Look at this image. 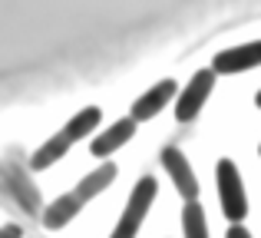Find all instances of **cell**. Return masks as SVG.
<instances>
[{"instance_id": "6da1fadb", "label": "cell", "mask_w": 261, "mask_h": 238, "mask_svg": "<svg viewBox=\"0 0 261 238\" xmlns=\"http://www.w3.org/2000/svg\"><path fill=\"white\" fill-rule=\"evenodd\" d=\"M155 192H159L155 179L152 175H142V179L136 182V189L129 192V202H126V208H122V215H119V222H116V228H113L109 238H136L139 235L142 222H146L149 208H152Z\"/></svg>"}, {"instance_id": "7a4b0ae2", "label": "cell", "mask_w": 261, "mask_h": 238, "mask_svg": "<svg viewBox=\"0 0 261 238\" xmlns=\"http://www.w3.org/2000/svg\"><path fill=\"white\" fill-rule=\"evenodd\" d=\"M215 182H218V199H222V212L231 225H242L248 215V199H245V186L238 166L231 159H218L215 166Z\"/></svg>"}, {"instance_id": "3957f363", "label": "cell", "mask_w": 261, "mask_h": 238, "mask_svg": "<svg viewBox=\"0 0 261 238\" xmlns=\"http://www.w3.org/2000/svg\"><path fill=\"white\" fill-rule=\"evenodd\" d=\"M212 90H215V73L212 70H198L195 76L189 80V86L175 96V119L178 122H192L198 113H202V106L208 103Z\"/></svg>"}, {"instance_id": "277c9868", "label": "cell", "mask_w": 261, "mask_h": 238, "mask_svg": "<svg viewBox=\"0 0 261 238\" xmlns=\"http://www.w3.org/2000/svg\"><path fill=\"white\" fill-rule=\"evenodd\" d=\"M162 169L169 172V179L175 182V192L182 195L185 202L198 199V179H195V172H192L189 159L182 155V149H175V146L162 149Z\"/></svg>"}, {"instance_id": "5b68a950", "label": "cell", "mask_w": 261, "mask_h": 238, "mask_svg": "<svg viewBox=\"0 0 261 238\" xmlns=\"http://www.w3.org/2000/svg\"><path fill=\"white\" fill-rule=\"evenodd\" d=\"M175 96H178V83H175V80H159L152 90H146V93H142V96L133 103V113H129V119L146 122V119L159 116V113L166 110V106L172 103Z\"/></svg>"}, {"instance_id": "8992f818", "label": "cell", "mask_w": 261, "mask_h": 238, "mask_svg": "<svg viewBox=\"0 0 261 238\" xmlns=\"http://www.w3.org/2000/svg\"><path fill=\"white\" fill-rule=\"evenodd\" d=\"M261 66V40L255 43H242V46H231V50H222L215 57V63H212V73H245V70H255Z\"/></svg>"}, {"instance_id": "52a82bcc", "label": "cell", "mask_w": 261, "mask_h": 238, "mask_svg": "<svg viewBox=\"0 0 261 238\" xmlns=\"http://www.w3.org/2000/svg\"><path fill=\"white\" fill-rule=\"evenodd\" d=\"M136 136V119H116L109 129H102L99 136L93 139V146H89V152L96 155V159H106V155H113L116 149H122L129 139Z\"/></svg>"}, {"instance_id": "ba28073f", "label": "cell", "mask_w": 261, "mask_h": 238, "mask_svg": "<svg viewBox=\"0 0 261 238\" xmlns=\"http://www.w3.org/2000/svg\"><path fill=\"white\" fill-rule=\"evenodd\" d=\"M116 172H119V169H116L113 162H106V166L93 169V172H86L83 179L76 182V189H73V195H76V199H80V202L86 205V202H89V199H96V195H99L102 189H109V186H113V182H116Z\"/></svg>"}, {"instance_id": "9c48e42d", "label": "cell", "mask_w": 261, "mask_h": 238, "mask_svg": "<svg viewBox=\"0 0 261 238\" xmlns=\"http://www.w3.org/2000/svg\"><path fill=\"white\" fill-rule=\"evenodd\" d=\"M80 208H83V202H80L73 192L60 195V199H53L50 205L43 208V225L50 228V232H57V228L70 225V222L76 219V215H80Z\"/></svg>"}, {"instance_id": "30bf717a", "label": "cell", "mask_w": 261, "mask_h": 238, "mask_svg": "<svg viewBox=\"0 0 261 238\" xmlns=\"http://www.w3.org/2000/svg\"><path fill=\"white\" fill-rule=\"evenodd\" d=\"M70 152V139L63 136V129H60L57 136H50V139L43 142V146L37 149V152L30 155V169L33 172H43V169H50V166H57L63 155Z\"/></svg>"}, {"instance_id": "8fae6325", "label": "cell", "mask_w": 261, "mask_h": 238, "mask_svg": "<svg viewBox=\"0 0 261 238\" xmlns=\"http://www.w3.org/2000/svg\"><path fill=\"white\" fill-rule=\"evenodd\" d=\"M99 119H102L99 106H86V110H80L76 116H73V119L63 126V136H66L70 142H80L83 136H89L96 126H99Z\"/></svg>"}, {"instance_id": "7c38bea8", "label": "cell", "mask_w": 261, "mask_h": 238, "mask_svg": "<svg viewBox=\"0 0 261 238\" xmlns=\"http://www.w3.org/2000/svg\"><path fill=\"white\" fill-rule=\"evenodd\" d=\"M182 232H185V238H208L205 208L198 202H185L182 205Z\"/></svg>"}, {"instance_id": "4fadbf2b", "label": "cell", "mask_w": 261, "mask_h": 238, "mask_svg": "<svg viewBox=\"0 0 261 238\" xmlns=\"http://www.w3.org/2000/svg\"><path fill=\"white\" fill-rule=\"evenodd\" d=\"M0 238H23V228L20 225H4L0 228Z\"/></svg>"}, {"instance_id": "5bb4252c", "label": "cell", "mask_w": 261, "mask_h": 238, "mask_svg": "<svg viewBox=\"0 0 261 238\" xmlns=\"http://www.w3.org/2000/svg\"><path fill=\"white\" fill-rule=\"evenodd\" d=\"M225 238H251V232L245 225H228V235Z\"/></svg>"}, {"instance_id": "9a60e30c", "label": "cell", "mask_w": 261, "mask_h": 238, "mask_svg": "<svg viewBox=\"0 0 261 238\" xmlns=\"http://www.w3.org/2000/svg\"><path fill=\"white\" fill-rule=\"evenodd\" d=\"M255 106H258V110H261V93H258V96H255Z\"/></svg>"}, {"instance_id": "2e32d148", "label": "cell", "mask_w": 261, "mask_h": 238, "mask_svg": "<svg viewBox=\"0 0 261 238\" xmlns=\"http://www.w3.org/2000/svg\"><path fill=\"white\" fill-rule=\"evenodd\" d=\"M258 152H261V146H258Z\"/></svg>"}]
</instances>
